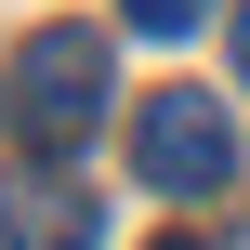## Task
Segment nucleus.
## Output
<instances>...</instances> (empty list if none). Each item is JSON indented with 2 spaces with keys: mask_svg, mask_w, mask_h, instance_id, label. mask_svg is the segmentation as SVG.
Segmentation results:
<instances>
[{
  "mask_svg": "<svg viewBox=\"0 0 250 250\" xmlns=\"http://www.w3.org/2000/svg\"><path fill=\"white\" fill-rule=\"evenodd\" d=\"M13 119L66 158V145L105 119V26H40V40L13 53Z\"/></svg>",
  "mask_w": 250,
  "mask_h": 250,
  "instance_id": "2",
  "label": "nucleus"
},
{
  "mask_svg": "<svg viewBox=\"0 0 250 250\" xmlns=\"http://www.w3.org/2000/svg\"><path fill=\"white\" fill-rule=\"evenodd\" d=\"M158 250H211V237H158Z\"/></svg>",
  "mask_w": 250,
  "mask_h": 250,
  "instance_id": "6",
  "label": "nucleus"
},
{
  "mask_svg": "<svg viewBox=\"0 0 250 250\" xmlns=\"http://www.w3.org/2000/svg\"><path fill=\"white\" fill-rule=\"evenodd\" d=\"M119 26H145V40H185V26H211V0H119Z\"/></svg>",
  "mask_w": 250,
  "mask_h": 250,
  "instance_id": "4",
  "label": "nucleus"
},
{
  "mask_svg": "<svg viewBox=\"0 0 250 250\" xmlns=\"http://www.w3.org/2000/svg\"><path fill=\"white\" fill-rule=\"evenodd\" d=\"M105 237V198L66 185V171H13L0 185V250H92Z\"/></svg>",
  "mask_w": 250,
  "mask_h": 250,
  "instance_id": "3",
  "label": "nucleus"
},
{
  "mask_svg": "<svg viewBox=\"0 0 250 250\" xmlns=\"http://www.w3.org/2000/svg\"><path fill=\"white\" fill-rule=\"evenodd\" d=\"M237 79H250V0H237Z\"/></svg>",
  "mask_w": 250,
  "mask_h": 250,
  "instance_id": "5",
  "label": "nucleus"
},
{
  "mask_svg": "<svg viewBox=\"0 0 250 250\" xmlns=\"http://www.w3.org/2000/svg\"><path fill=\"white\" fill-rule=\"evenodd\" d=\"M132 171H145V198H224V185H237V119H224V92H145Z\"/></svg>",
  "mask_w": 250,
  "mask_h": 250,
  "instance_id": "1",
  "label": "nucleus"
}]
</instances>
